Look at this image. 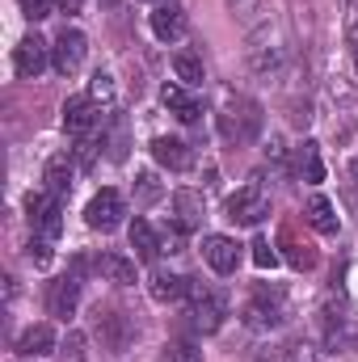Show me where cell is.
I'll list each match as a JSON object with an SVG mask.
<instances>
[{
    "instance_id": "obj_1",
    "label": "cell",
    "mask_w": 358,
    "mask_h": 362,
    "mask_svg": "<svg viewBox=\"0 0 358 362\" xmlns=\"http://www.w3.org/2000/svg\"><path fill=\"white\" fill-rule=\"evenodd\" d=\"M190 303H194L190 316H194V329L198 333H215L224 325V316H228V291H219L211 282L190 278Z\"/></svg>"
},
{
    "instance_id": "obj_2",
    "label": "cell",
    "mask_w": 358,
    "mask_h": 362,
    "mask_svg": "<svg viewBox=\"0 0 358 362\" xmlns=\"http://www.w3.org/2000/svg\"><path fill=\"white\" fill-rule=\"evenodd\" d=\"M266 215H270V194H266V185H262V177H249L228 198V219L236 228H258Z\"/></svg>"
},
{
    "instance_id": "obj_3",
    "label": "cell",
    "mask_w": 358,
    "mask_h": 362,
    "mask_svg": "<svg viewBox=\"0 0 358 362\" xmlns=\"http://www.w3.org/2000/svg\"><path fill=\"white\" fill-rule=\"evenodd\" d=\"M249 329H258V333H270V329H278L282 320H287V295L278 291V286H258L253 291V299L245 303V316H241Z\"/></svg>"
},
{
    "instance_id": "obj_4",
    "label": "cell",
    "mask_w": 358,
    "mask_h": 362,
    "mask_svg": "<svg viewBox=\"0 0 358 362\" xmlns=\"http://www.w3.org/2000/svg\"><path fill=\"white\" fill-rule=\"evenodd\" d=\"M249 68L253 72H262V76H270V72H278L282 68V59H287V38H282V30L278 25H262L253 38H249Z\"/></svg>"
},
{
    "instance_id": "obj_5",
    "label": "cell",
    "mask_w": 358,
    "mask_h": 362,
    "mask_svg": "<svg viewBox=\"0 0 358 362\" xmlns=\"http://www.w3.org/2000/svg\"><path fill=\"white\" fill-rule=\"evenodd\" d=\"M258 131H262V105L258 101H249V97H228V110H224V135L228 139H236V144H249V139H258Z\"/></svg>"
},
{
    "instance_id": "obj_6",
    "label": "cell",
    "mask_w": 358,
    "mask_h": 362,
    "mask_svg": "<svg viewBox=\"0 0 358 362\" xmlns=\"http://www.w3.org/2000/svg\"><path fill=\"white\" fill-rule=\"evenodd\" d=\"M25 215H30V228L38 236H47V240H55L64 232V206H59V198L51 189H34L25 198Z\"/></svg>"
},
{
    "instance_id": "obj_7",
    "label": "cell",
    "mask_w": 358,
    "mask_h": 362,
    "mask_svg": "<svg viewBox=\"0 0 358 362\" xmlns=\"http://www.w3.org/2000/svg\"><path fill=\"white\" fill-rule=\"evenodd\" d=\"M122 215H127V206H122V194H118V189L93 194L89 206H85V223H89L93 232H114V228L122 223Z\"/></svg>"
},
{
    "instance_id": "obj_8",
    "label": "cell",
    "mask_w": 358,
    "mask_h": 362,
    "mask_svg": "<svg viewBox=\"0 0 358 362\" xmlns=\"http://www.w3.org/2000/svg\"><path fill=\"white\" fill-rule=\"evenodd\" d=\"M85 51H89V38H85L81 30H64V34L55 38V47H51V64H55V72H59V76L81 72Z\"/></svg>"
},
{
    "instance_id": "obj_9",
    "label": "cell",
    "mask_w": 358,
    "mask_h": 362,
    "mask_svg": "<svg viewBox=\"0 0 358 362\" xmlns=\"http://www.w3.org/2000/svg\"><path fill=\"white\" fill-rule=\"evenodd\" d=\"M47 64H51V47H47L38 34H30V38L17 42V51H13V68H17V76L38 81V76L47 72Z\"/></svg>"
},
{
    "instance_id": "obj_10",
    "label": "cell",
    "mask_w": 358,
    "mask_h": 362,
    "mask_svg": "<svg viewBox=\"0 0 358 362\" xmlns=\"http://www.w3.org/2000/svg\"><path fill=\"white\" fill-rule=\"evenodd\" d=\"M97 337H101L105 350L122 354V350L135 341V320L122 316V312H97Z\"/></svg>"
},
{
    "instance_id": "obj_11",
    "label": "cell",
    "mask_w": 358,
    "mask_h": 362,
    "mask_svg": "<svg viewBox=\"0 0 358 362\" xmlns=\"http://www.w3.org/2000/svg\"><path fill=\"white\" fill-rule=\"evenodd\" d=\"M97 122H101V105H93L89 93H85V97H68V101H64V131H68V135L85 139V135L97 131Z\"/></svg>"
},
{
    "instance_id": "obj_12",
    "label": "cell",
    "mask_w": 358,
    "mask_h": 362,
    "mask_svg": "<svg viewBox=\"0 0 358 362\" xmlns=\"http://www.w3.org/2000/svg\"><path fill=\"white\" fill-rule=\"evenodd\" d=\"M202 262L215 274H236V266H241V245L232 236H202Z\"/></svg>"
},
{
    "instance_id": "obj_13",
    "label": "cell",
    "mask_w": 358,
    "mask_h": 362,
    "mask_svg": "<svg viewBox=\"0 0 358 362\" xmlns=\"http://www.w3.org/2000/svg\"><path fill=\"white\" fill-rule=\"evenodd\" d=\"M76 303H81V278H76V274H68V278H55V282H51V295H47V308H51V316H59V320H72Z\"/></svg>"
},
{
    "instance_id": "obj_14",
    "label": "cell",
    "mask_w": 358,
    "mask_h": 362,
    "mask_svg": "<svg viewBox=\"0 0 358 362\" xmlns=\"http://www.w3.org/2000/svg\"><path fill=\"white\" fill-rule=\"evenodd\" d=\"M185 30H190V17H185V8L173 4V0L152 13V34L161 42H178V38H185Z\"/></svg>"
},
{
    "instance_id": "obj_15",
    "label": "cell",
    "mask_w": 358,
    "mask_h": 362,
    "mask_svg": "<svg viewBox=\"0 0 358 362\" xmlns=\"http://www.w3.org/2000/svg\"><path fill=\"white\" fill-rule=\"evenodd\" d=\"M72 177H76V160H68V152L51 156L47 169H42V181H47V189H51L55 198H68V194H72Z\"/></svg>"
},
{
    "instance_id": "obj_16",
    "label": "cell",
    "mask_w": 358,
    "mask_h": 362,
    "mask_svg": "<svg viewBox=\"0 0 358 362\" xmlns=\"http://www.w3.org/2000/svg\"><path fill=\"white\" fill-rule=\"evenodd\" d=\"M152 156H156V165H165V169H173V173H185L190 165H194V156H190V148L173 139V135H161V139H152Z\"/></svg>"
},
{
    "instance_id": "obj_17",
    "label": "cell",
    "mask_w": 358,
    "mask_h": 362,
    "mask_svg": "<svg viewBox=\"0 0 358 362\" xmlns=\"http://www.w3.org/2000/svg\"><path fill=\"white\" fill-rule=\"evenodd\" d=\"M148 295L156 299V303H173L181 295H190V278H181L173 270H156L148 278Z\"/></svg>"
},
{
    "instance_id": "obj_18",
    "label": "cell",
    "mask_w": 358,
    "mask_h": 362,
    "mask_svg": "<svg viewBox=\"0 0 358 362\" xmlns=\"http://www.w3.org/2000/svg\"><path fill=\"white\" fill-rule=\"evenodd\" d=\"M17 350H21L25 358L55 354V350H59V341H55V329H51V325H30V329L21 333V341H17Z\"/></svg>"
},
{
    "instance_id": "obj_19",
    "label": "cell",
    "mask_w": 358,
    "mask_h": 362,
    "mask_svg": "<svg viewBox=\"0 0 358 362\" xmlns=\"http://www.w3.org/2000/svg\"><path fill=\"white\" fill-rule=\"evenodd\" d=\"M295 173H299V181H308V185H321V181H325V160H321V144L304 139V144L295 148Z\"/></svg>"
},
{
    "instance_id": "obj_20",
    "label": "cell",
    "mask_w": 358,
    "mask_h": 362,
    "mask_svg": "<svg viewBox=\"0 0 358 362\" xmlns=\"http://www.w3.org/2000/svg\"><path fill=\"white\" fill-rule=\"evenodd\" d=\"M161 101L169 105V114H178L181 122H198V114H202L198 97L185 89V85H165V89H161Z\"/></svg>"
},
{
    "instance_id": "obj_21",
    "label": "cell",
    "mask_w": 358,
    "mask_h": 362,
    "mask_svg": "<svg viewBox=\"0 0 358 362\" xmlns=\"http://www.w3.org/2000/svg\"><path fill=\"white\" fill-rule=\"evenodd\" d=\"M304 219H308L316 232H325V236H337V211H333V202H329L325 194H312V198H308V206H304Z\"/></svg>"
},
{
    "instance_id": "obj_22",
    "label": "cell",
    "mask_w": 358,
    "mask_h": 362,
    "mask_svg": "<svg viewBox=\"0 0 358 362\" xmlns=\"http://www.w3.org/2000/svg\"><path fill=\"white\" fill-rule=\"evenodd\" d=\"M97 274L114 286H135V262H127L122 253H101L97 257Z\"/></svg>"
},
{
    "instance_id": "obj_23",
    "label": "cell",
    "mask_w": 358,
    "mask_h": 362,
    "mask_svg": "<svg viewBox=\"0 0 358 362\" xmlns=\"http://www.w3.org/2000/svg\"><path fill=\"white\" fill-rule=\"evenodd\" d=\"M131 249H135L139 262H156V253H161V236L152 232L148 219H135V223H131Z\"/></svg>"
},
{
    "instance_id": "obj_24",
    "label": "cell",
    "mask_w": 358,
    "mask_h": 362,
    "mask_svg": "<svg viewBox=\"0 0 358 362\" xmlns=\"http://www.w3.org/2000/svg\"><path fill=\"white\" fill-rule=\"evenodd\" d=\"M173 206H178V228L181 232H194L202 223V198L190 194V189H178L173 194Z\"/></svg>"
},
{
    "instance_id": "obj_25",
    "label": "cell",
    "mask_w": 358,
    "mask_h": 362,
    "mask_svg": "<svg viewBox=\"0 0 358 362\" xmlns=\"http://www.w3.org/2000/svg\"><path fill=\"white\" fill-rule=\"evenodd\" d=\"M173 72H178V81L185 89L202 85V59H194V55H173Z\"/></svg>"
},
{
    "instance_id": "obj_26",
    "label": "cell",
    "mask_w": 358,
    "mask_h": 362,
    "mask_svg": "<svg viewBox=\"0 0 358 362\" xmlns=\"http://www.w3.org/2000/svg\"><path fill=\"white\" fill-rule=\"evenodd\" d=\"M89 101L101 105V110L114 105V76H110V72H97V76L89 81Z\"/></svg>"
},
{
    "instance_id": "obj_27",
    "label": "cell",
    "mask_w": 358,
    "mask_h": 362,
    "mask_svg": "<svg viewBox=\"0 0 358 362\" xmlns=\"http://www.w3.org/2000/svg\"><path fill=\"white\" fill-rule=\"evenodd\" d=\"M282 245H287V257H291L295 270H312V266H316V249H312V245H299V240H291V236H282Z\"/></svg>"
},
{
    "instance_id": "obj_28",
    "label": "cell",
    "mask_w": 358,
    "mask_h": 362,
    "mask_svg": "<svg viewBox=\"0 0 358 362\" xmlns=\"http://www.w3.org/2000/svg\"><path fill=\"white\" fill-rule=\"evenodd\" d=\"M59 362H85V333H68L64 346H59Z\"/></svg>"
},
{
    "instance_id": "obj_29",
    "label": "cell",
    "mask_w": 358,
    "mask_h": 362,
    "mask_svg": "<svg viewBox=\"0 0 358 362\" xmlns=\"http://www.w3.org/2000/svg\"><path fill=\"white\" fill-rule=\"evenodd\" d=\"M72 160H76V169H93V160H97V139L85 135L76 148H72Z\"/></svg>"
},
{
    "instance_id": "obj_30",
    "label": "cell",
    "mask_w": 358,
    "mask_h": 362,
    "mask_svg": "<svg viewBox=\"0 0 358 362\" xmlns=\"http://www.w3.org/2000/svg\"><path fill=\"white\" fill-rule=\"evenodd\" d=\"M253 266H258V270H274V266H278V253H274L270 240H258V245H253Z\"/></svg>"
},
{
    "instance_id": "obj_31",
    "label": "cell",
    "mask_w": 358,
    "mask_h": 362,
    "mask_svg": "<svg viewBox=\"0 0 358 362\" xmlns=\"http://www.w3.org/2000/svg\"><path fill=\"white\" fill-rule=\"evenodd\" d=\"M51 8H55V0H21V13H25L30 21H47Z\"/></svg>"
},
{
    "instance_id": "obj_32",
    "label": "cell",
    "mask_w": 358,
    "mask_h": 362,
    "mask_svg": "<svg viewBox=\"0 0 358 362\" xmlns=\"http://www.w3.org/2000/svg\"><path fill=\"white\" fill-rule=\"evenodd\" d=\"M282 362H321V350L316 346H291Z\"/></svg>"
},
{
    "instance_id": "obj_33",
    "label": "cell",
    "mask_w": 358,
    "mask_h": 362,
    "mask_svg": "<svg viewBox=\"0 0 358 362\" xmlns=\"http://www.w3.org/2000/svg\"><path fill=\"white\" fill-rule=\"evenodd\" d=\"M266 160L274 169H287V148H282V139H270L266 144Z\"/></svg>"
},
{
    "instance_id": "obj_34",
    "label": "cell",
    "mask_w": 358,
    "mask_h": 362,
    "mask_svg": "<svg viewBox=\"0 0 358 362\" xmlns=\"http://www.w3.org/2000/svg\"><path fill=\"white\" fill-rule=\"evenodd\" d=\"M169 362H202V350H194L190 341H181V346H173Z\"/></svg>"
},
{
    "instance_id": "obj_35",
    "label": "cell",
    "mask_w": 358,
    "mask_h": 362,
    "mask_svg": "<svg viewBox=\"0 0 358 362\" xmlns=\"http://www.w3.org/2000/svg\"><path fill=\"white\" fill-rule=\"evenodd\" d=\"M30 257H34V266H51V245H47V236H38V240L30 245Z\"/></svg>"
},
{
    "instance_id": "obj_36",
    "label": "cell",
    "mask_w": 358,
    "mask_h": 362,
    "mask_svg": "<svg viewBox=\"0 0 358 362\" xmlns=\"http://www.w3.org/2000/svg\"><path fill=\"white\" fill-rule=\"evenodd\" d=\"M156 194H161V185H156V177H152V173H139V198H144V202H152Z\"/></svg>"
},
{
    "instance_id": "obj_37",
    "label": "cell",
    "mask_w": 358,
    "mask_h": 362,
    "mask_svg": "<svg viewBox=\"0 0 358 362\" xmlns=\"http://www.w3.org/2000/svg\"><path fill=\"white\" fill-rule=\"evenodd\" d=\"M346 38H350V42L358 47V8L350 13V21H346Z\"/></svg>"
},
{
    "instance_id": "obj_38",
    "label": "cell",
    "mask_w": 358,
    "mask_h": 362,
    "mask_svg": "<svg viewBox=\"0 0 358 362\" xmlns=\"http://www.w3.org/2000/svg\"><path fill=\"white\" fill-rule=\"evenodd\" d=\"M55 4H59L64 13H81V4H85V0H55Z\"/></svg>"
},
{
    "instance_id": "obj_39",
    "label": "cell",
    "mask_w": 358,
    "mask_h": 362,
    "mask_svg": "<svg viewBox=\"0 0 358 362\" xmlns=\"http://www.w3.org/2000/svg\"><path fill=\"white\" fill-rule=\"evenodd\" d=\"M350 177H354V185H358V160H354V165H350Z\"/></svg>"
},
{
    "instance_id": "obj_40",
    "label": "cell",
    "mask_w": 358,
    "mask_h": 362,
    "mask_svg": "<svg viewBox=\"0 0 358 362\" xmlns=\"http://www.w3.org/2000/svg\"><path fill=\"white\" fill-rule=\"evenodd\" d=\"M354 64H358V47H354Z\"/></svg>"
},
{
    "instance_id": "obj_41",
    "label": "cell",
    "mask_w": 358,
    "mask_h": 362,
    "mask_svg": "<svg viewBox=\"0 0 358 362\" xmlns=\"http://www.w3.org/2000/svg\"><path fill=\"white\" fill-rule=\"evenodd\" d=\"M144 4H156V0H144Z\"/></svg>"
},
{
    "instance_id": "obj_42",
    "label": "cell",
    "mask_w": 358,
    "mask_h": 362,
    "mask_svg": "<svg viewBox=\"0 0 358 362\" xmlns=\"http://www.w3.org/2000/svg\"><path fill=\"white\" fill-rule=\"evenodd\" d=\"M105 4H114V0H105Z\"/></svg>"
}]
</instances>
